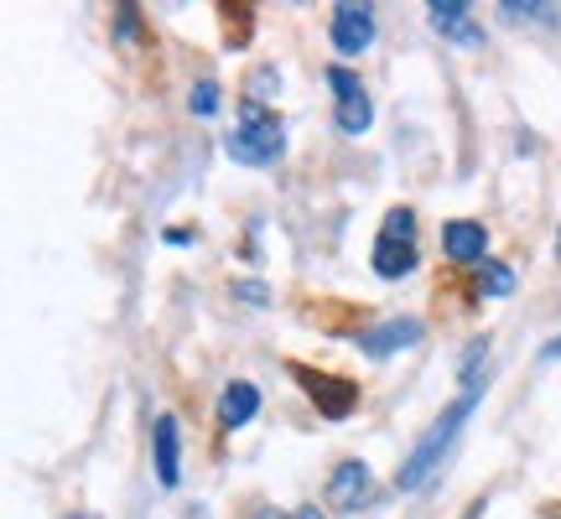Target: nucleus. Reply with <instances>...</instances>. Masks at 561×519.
I'll return each instance as SVG.
<instances>
[{
    "instance_id": "obj_1",
    "label": "nucleus",
    "mask_w": 561,
    "mask_h": 519,
    "mask_svg": "<svg viewBox=\"0 0 561 519\" xmlns=\"http://www.w3.org/2000/svg\"><path fill=\"white\" fill-rule=\"evenodd\" d=\"M479 400H483V384H468V390H462V395L453 400V405H447L437 420H432V431H426V437L411 447V458H405L401 473H396V488H401V494H416V488H426V483L437 478V473H442V458L453 452V441H458V431H462V420L473 416V405H479Z\"/></svg>"
},
{
    "instance_id": "obj_2",
    "label": "nucleus",
    "mask_w": 561,
    "mask_h": 519,
    "mask_svg": "<svg viewBox=\"0 0 561 519\" xmlns=\"http://www.w3.org/2000/svg\"><path fill=\"white\" fill-rule=\"evenodd\" d=\"M224 151H229V161H240V166H276L286 157V125L276 120L271 104L240 100V120L224 136Z\"/></svg>"
},
{
    "instance_id": "obj_3",
    "label": "nucleus",
    "mask_w": 561,
    "mask_h": 519,
    "mask_svg": "<svg viewBox=\"0 0 561 519\" xmlns=\"http://www.w3.org/2000/svg\"><path fill=\"white\" fill-rule=\"evenodd\" d=\"M375 32H380V21H375V5H354V0L333 5L328 37H333V53H339V58H364V53L375 47Z\"/></svg>"
},
{
    "instance_id": "obj_4",
    "label": "nucleus",
    "mask_w": 561,
    "mask_h": 519,
    "mask_svg": "<svg viewBox=\"0 0 561 519\" xmlns=\"http://www.w3.org/2000/svg\"><path fill=\"white\" fill-rule=\"evenodd\" d=\"M369 499H375V473H369V462L348 458V462H339V468L328 473V504H333V509L359 515Z\"/></svg>"
},
{
    "instance_id": "obj_5",
    "label": "nucleus",
    "mask_w": 561,
    "mask_h": 519,
    "mask_svg": "<svg viewBox=\"0 0 561 519\" xmlns=\"http://www.w3.org/2000/svg\"><path fill=\"white\" fill-rule=\"evenodd\" d=\"M426 16H432V32H437V37L462 42V47H483V26L473 21V5H468V0H432Z\"/></svg>"
},
{
    "instance_id": "obj_6",
    "label": "nucleus",
    "mask_w": 561,
    "mask_h": 519,
    "mask_svg": "<svg viewBox=\"0 0 561 519\" xmlns=\"http://www.w3.org/2000/svg\"><path fill=\"white\" fill-rule=\"evenodd\" d=\"M151 462H157L161 488H178V478H182V431H178V416H172V411H161L157 426H151Z\"/></svg>"
},
{
    "instance_id": "obj_7",
    "label": "nucleus",
    "mask_w": 561,
    "mask_h": 519,
    "mask_svg": "<svg viewBox=\"0 0 561 519\" xmlns=\"http://www.w3.org/2000/svg\"><path fill=\"white\" fill-rule=\"evenodd\" d=\"M369 265H375V276H380V280H405L421 265V250H416V240H411V234H385V229H380Z\"/></svg>"
},
{
    "instance_id": "obj_8",
    "label": "nucleus",
    "mask_w": 561,
    "mask_h": 519,
    "mask_svg": "<svg viewBox=\"0 0 561 519\" xmlns=\"http://www.w3.org/2000/svg\"><path fill=\"white\" fill-rule=\"evenodd\" d=\"M421 338H426V327H421L416 318H390V322H380V327H369L359 338V348L369 359H390V354H401V348H416Z\"/></svg>"
},
{
    "instance_id": "obj_9",
    "label": "nucleus",
    "mask_w": 561,
    "mask_h": 519,
    "mask_svg": "<svg viewBox=\"0 0 561 519\" xmlns=\"http://www.w3.org/2000/svg\"><path fill=\"white\" fill-rule=\"evenodd\" d=\"M442 255L453 265H479L489 255V229L479 219H453L442 229Z\"/></svg>"
},
{
    "instance_id": "obj_10",
    "label": "nucleus",
    "mask_w": 561,
    "mask_h": 519,
    "mask_svg": "<svg viewBox=\"0 0 561 519\" xmlns=\"http://www.w3.org/2000/svg\"><path fill=\"white\" fill-rule=\"evenodd\" d=\"M261 416V390L250 380H229L219 395V426L224 431H240V426H250V420Z\"/></svg>"
},
{
    "instance_id": "obj_11",
    "label": "nucleus",
    "mask_w": 561,
    "mask_h": 519,
    "mask_svg": "<svg viewBox=\"0 0 561 519\" xmlns=\"http://www.w3.org/2000/svg\"><path fill=\"white\" fill-rule=\"evenodd\" d=\"M301 380L312 384L318 411H322V416H333V420H343L348 411H354V400H359V390H354L348 380H328V374H307V369H301Z\"/></svg>"
},
{
    "instance_id": "obj_12",
    "label": "nucleus",
    "mask_w": 561,
    "mask_h": 519,
    "mask_svg": "<svg viewBox=\"0 0 561 519\" xmlns=\"http://www.w3.org/2000/svg\"><path fill=\"white\" fill-rule=\"evenodd\" d=\"M333 125H339L343 136H364V130L375 125V104H369V94H359V100H339Z\"/></svg>"
},
{
    "instance_id": "obj_13",
    "label": "nucleus",
    "mask_w": 561,
    "mask_h": 519,
    "mask_svg": "<svg viewBox=\"0 0 561 519\" xmlns=\"http://www.w3.org/2000/svg\"><path fill=\"white\" fill-rule=\"evenodd\" d=\"M479 291H483V297H510V291H515V270H510L504 260H483Z\"/></svg>"
},
{
    "instance_id": "obj_14",
    "label": "nucleus",
    "mask_w": 561,
    "mask_h": 519,
    "mask_svg": "<svg viewBox=\"0 0 561 519\" xmlns=\"http://www.w3.org/2000/svg\"><path fill=\"white\" fill-rule=\"evenodd\" d=\"M500 16H510V21H557L561 5H551V0H504Z\"/></svg>"
},
{
    "instance_id": "obj_15",
    "label": "nucleus",
    "mask_w": 561,
    "mask_h": 519,
    "mask_svg": "<svg viewBox=\"0 0 561 519\" xmlns=\"http://www.w3.org/2000/svg\"><path fill=\"white\" fill-rule=\"evenodd\" d=\"M219 104H224V89L214 79H198L193 89H187V109L203 115V120H208V115H219Z\"/></svg>"
},
{
    "instance_id": "obj_16",
    "label": "nucleus",
    "mask_w": 561,
    "mask_h": 519,
    "mask_svg": "<svg viewBox=\"0 0 561 519\" xmlns=\"http://www.w3.org/2000/svg\"><path fill=\"white\" fill-rule=\"evenodd\" d=\"M276 94H280V73H276V68H255V73H250V94H244V100L271 104Z\"/></svg>"
},
{
    "instance_id": "obj_17",
    "label": "nucleus",
    "mask_w": 561,
    "mask_h": 519,
    "mask_svg": "<svg viewBox=\"0 0 561 519\" xmlns=\"http://www.w3.org/2000/svg\"><path fill=\"white\" fill-rule=\"evenodd\" d=\"M229 297L244 301V307H271V286H265V280H234Z\"/></svg>"
},
{
    "instance_id": "obj_18",
    "label": "nucleus",
    "mask_w": 561,
    "mask_h": 519,
    "mask_svg": "<svg viewBox=\"0 0 561 519\" xmlns=\"http://www.w3.org/2000/svg\"><path fill=\"white\" fill-rule=\"evenodd\" d=\"M115 16H121V21H115V32H121V37L125 42H130V37H136V32H140V11H136V5H121V11H115Z\"/></svg>"
},
{
    "instance_id": "obj_19",
    "label": "nucleus",
    "mask_w": 561,
    "mask_h": 519,
    "mask_svg": "<svg viewBox=\"0 0 561 519\" xmlns=\"http://www.w3.org/2000/svg\"><path fill=\"white\" fill-rule=\"evenodd\" d=\"M167 244H198V229H167Z\"/></svg>"
},
{
    "instance_id": "obj_20",
    "label": "nucleus",
    "mask_w": 561,
    "mask_h": 519,
    "mask_svg": "<svg viewBox=\"0 0 561 519\" xmlns=\"http://www.w3.org/2000/svg\"><path fill=\"white\" fill-rule=\"evenodd\" d=\"M280 519H328V515H322L318 504H301V509H291V515H280Z\"/></svg>"
},
{
    "instance_id": "obj_21",
    "label": "nucleus",
    "mask_w": 561,
    "mask_h": 519,
    "mask_svg": "<svg viewBox=\"0 0 561 519\" xmlns=\"http://www.w3.org/2000/svg\"><path fill=\"white\" fill-rule=\"evenodd\" d=\"M546 359H561V333L551 343H546Z\"/></svg>"
},
{
    "instance_id": "obj_22",
    "label": "nucleus",
    "mask_w": 561,
    "mask_h": 519,
    "mask_svg": "<svg viewBox=\"0 0 561 519\" xmlns=\"http://www.w3.org/2000/svg\"><path fill=\"white\" fill-rule=\"evenodd\" d=\"M557 265H561V234H557Z\"/></svg>"
},
{
    "instance_id": "obj_23",
    "label": "nucleus",
    "mask_w": 561,
    "mask_h": 519,
    "mask_svg": "<svg viewBox=\"0 0 561 519\" xmlns=\"http://www.w3.org/2000/svg\"><path fill=\"white\" fill-rule=\"evenodd\" d=\"M68 519H94V515H68Z\"/></svg>"
}]
</instances>
